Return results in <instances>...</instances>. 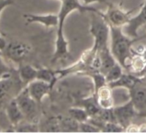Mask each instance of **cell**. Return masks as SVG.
<instances>
[{
  "instance_id": "obj_1",
  "label": "cell",
  "mask_w": 146,
  "mask_h": 133,
  "mask_svg": "<svg viewBox=\"0 0 146 133\" xmlns=\"http://www.w3.org/2000/svg\"><path fill=\"white\" fill-rule=\"evenodd\" d=\"M134 38L128 36L123 28L110 26V50L115 60L127 69L128 62L132 55Z\"/></svg>"
},
{
  "instance_id": "obj_2",
  "label": "cell",
  "mask_w": 146,
  "mask_h": 133,
  "mask_svg": "<svg viewBox=\"0 0 146 133\" xmlns=\"http://www.w3.org/2000/svg\"><path fill=\"white\" fill-rule=\"evenodd\" d=\"M90 34L94 38V45L92 48L100 51L109 48L108 42L110 39V25L103 17L102 12H91Z\"/></svg>"
},
{
  "instance_id": "obj_3",
  "label": "cell",
  "mask_w": 146,
  "mask_h": 133,
  "mask_svg": "<svg viewBox=\"0 0 146 133\" xmlns=\"http://www.w3.org/2000/svg\"><path fill=\"white\" fill-rule=\"evenodd\" d=\"M18 105L23 112L26 120L37 123L39 118V103L35 101L29 94L27 87L21 90L15 97Z\"/></svg>"
},
{
  "instance_id": "obj_4",
  "label": "cell",
  "mask_w": 146,
  "mask_h": 133,
  "mask_svg": "<svg viewBox=\"0 0 146 133\" xmlns=\"http://www.w3.org/2000/svg\"><path fill=\"white\" fill-rule=\"evenodd\" d=\"M73 11H79L80 13H84V12L99 13V12H101L99 10H97L94 7L83 5L80 2V0H63L61 2V6H60L59 11L58 13V19H59L58 26L64 27L66 18Z\"/></svg>"
},
{
  "instance_id": "obj_5",
  "label": "cell",
  "mask_w": 146,
  "mask_h": 133,
  "mask_svg": "<svg viewBox=\"0 0 146 133\" xmlns=\"http://www.w3.org/2000/svg\"><path fill=\"white\" fill-rule=\"evenodd\" d=\"M32 51V47L24 42H11L7 44L3 54L12 62L20 65L29 56Z\"/></svg>"
},
{
  "instance_id": "obj_6",
  "label": "cell",
  "mask_w": 146,
  "mask_h": 133,
  "mask_svg": "<svg viewBox=\"0 0 146 133\" xmlns=\"http://www.w3.org/2000/svg\"><path fill=\"white\" fill-rule=\"evenodd\" d=\"M132 11H125L124 9L110 4L108 5V10L103 14V17L109 24L110 26L124 28L129 23L131 16Z\"/></svg>"
},
{
  "instance_id": "obj_7",
  "label": "cell",
  "mask_w": 146,
  "mask_h": 133,
  "mask_svg": "<svg viewBox=\"0 0 146 133\" xmlns=\"http://www.w3.org/2000/svg\"><path fill=\"white\" fill-rule=\"evenodd\" d=\"M113 112L117 123L125 128L131 123L132 118L137 112L132 101L130 99L123 105H118L113 107Z\"/></svg>"
},
{
  "instance_id": "obj_8",
  "label": "cell",
  "mask_w": 146,
  "mask_h": 133,
  "mask_svg": "<svg viewBox=\"0 0 146 133\" xmlns=\"http://www.w3.org/2000/svg\"><path fill=\"white\" fill-rule=\"evenodd\" d=\"M70 57L69 52V43L64 34L63 27H57L56 40H55V49L52 54V61L55 62L59 60H64Z\"/></svg>"
},
{
  "instance_id": "obj_9",
  "label": "cell",
  "mask_w": 146,
  "mask_h": 133,
  "mask_svg": "<svg viewBox=\"0 0 146 133\" xmlns=\"http://www.w3.org/2000/svg\"><path fill=\"white\" fill-rule=\"evenodd\" d=\"M146 25V2L141 7L140 11L134 17H131L126 26L124 27L125 33L131 37L137 38L138 36V30L140 28Z\"/></svg>"
},
{
  "instance_id": "obj_10",
  "label": "cell",
  "mask_w": 146,
  "mask_h": 133,
  "mask_svg": "<svg viewBox=\"0 0 146 133\" xmlns=\"http://www.w3.org/2000/svg\"><path fill=\"white\" fill-rule=\"evenodd\" d=\"M23 18L25 19L27 24H38L43 25L46 28L58 27V15L49 13V14H32L27 13L23 14Z\"/></svg>"
},
{
  "instance_id": "obj_11",
  "label": "cell",
  "mask_w": 146,
  "mask_h": 133,
  "mask_svg": "<svg viewBox=\"0 0 146 133\" xmlns=\"http://www.w3.org/2000/svg\"><path fill=\"white\" fill-rule=\"evenodd\" d=\"M26 87L29 90V94L39 104L42 102V100L44 99L46 96L49 95L50 92L52 89V87L49 83L38 80V79L33 81L32 82L28 84Z\"/></svg>"
},
{
  "instance_id": "obj_12",
  "label": "cell",
  "mask_w": 146,
  "mask_h": 133,
  "mask_svg": "<svg viewBox=\"0 0 146 133\" xmlns=\"http://www.w3.org/2000/svg\"><path fill=\"white\" fill-rule=\"evenodd\" d=\"M96 99L102 109H112L115 105L113 88L108 85H103L96 91Z\"/></svg>"
},
{
  "instance_id": "obj_13",
  "label": "cell",
  "mask_w": 146,
  "mask_h": 133,
  "mask_svg": "<svg viewBox=\"0 0 146 133\" xmlns=\"http://www.w3.org/2000/svg\"><path fill=\"white\" fill-rule=\"evenodd\" d=\"M131 100L132 101L137 112H146V86L140 82L129 91Z\"/></svg>"
},
{
  "instance_id": "obj_14",
  "label": "cell",
  "mask_w": 146,
  "mask_h": 133,
  "mask_svg": "<svg viewBox=\"0 0 146 133\" xmlns=\"http://www.w3.org/2000/svg\"><path fill=\"white\" fill-rule=\"evenodd\" d=\"M127 70L137 76L146 71V50L143 53H136L131 55L128 62Z\"/></svg>"
},
{
  "instance_id": "obj_15",
  "label": "cell",
  "mask_w": 146,
  "mask_h": 133,
  "mask_svg": "<svg viewBox=\"0 0 146 133\" xmlns=\"http://www.w3.org/2000/svg\"><path fill=\"white\" fill-rule=\"evenodd\" d=\"M140 78L133 74H123L117 81L109 83L108 85L113 88H122L126 91L131 90L137 84L140 82Z\"/></svg>"
},
{
  "instance_id": "obj_16",
  "label": "cell",
  "mask_w": 146,
  "mask_h": 133,
  "mask_svg": "<svg viewBox=\"0 0 146 133\" xmlns=\"http://www.w3.org/2000/svg\"><path fill=\"white\" fill-rule=\"evenodd\" d=\"M5 112L8 120L13 126L19 124L21 122H23L25 119L24 115L21 111L16 98H14L8 103L5 109Z\"/></svg>"
},
{
  "instance_id": "obj_17",
  "label": "cell",
  "mask_w": 146,
  "mask_h": 133,
  "mask_svg": "<svg viewBox=\"0 0 146 133\" xmlns=\"http://www.w3.org/2000/svg\"><path fill=\"white\" fill-rule=\"evenodd\" d=\"M17 73L21 82L23 83L26 87L28 84L37 79L38 69L35 68L32 65L22 63L18 65Z\"/></svg>"
},
{
  "instance_id": "obj_18",
  "label": "cell",
  "mask_w": 146,
  "mask_h": 133,
  "mask_svg": "<svg viewBox=\"0 0 146 133\" xmlns=\"http://www.w3.org/2000/svg\"><path fill=\"white\" fill-rule=\"evenodd\" d=\"M61 130L64 132H75L79 131V124L77 120L69 116H60L58 117Z\"/></svg>"
},
{
  "instance_id": "obj_19",
  "label": "cell",
  "mask_w": 146,
  "mask_h": 133,
  "mask_svg": "<svg viewBox=\"0 0 146 133\" xmlns=\"http://www.w3.org/2000/svg\"><path fill=\"white\" fill-rule=\"evenodd\" d=\"M37 79L49 83L52 87H54V85L56 84V82L58 80L56 70H52V69H46V68L38 69Z\"/></svg>"
},
{
  "instance_id": "obj_20",
  "label": "cell",
  "mask_w": 146,
  "mask_h": 133,
  "mask_svg": "<svg viewBox=\"0 0 146 133\" xmlns=\"http://www.w3.org/2000/svg\"><path fill=\"white\" fill-rule=\"evenodd\" d=\"M69 115L77 120L78 123H83L90 120V114L84 107H70L68 110Z\"/></svg>"
},
{
  "instance_id": "obj_21",
  "label": "cell",
  "mask_w": 146,
  "mask_h": 133,
  "mask_svg": "<svg viewBox=\"0 0 146 133\" xmlns=\"http://www.w3.org/2000/svg\"><path fill=\"white\" fill-rule=\"evenodd\" d=\"M123 69L124 68L119 62L115 63L112 68L104 75L107 83L109 84V83H112V82L117 81L124 74Z\"/></svg>"
},
{
  "instance_id": "obj_22",
  "label": "cell",
  "mask_w": 146,
  "mask_h": 133,
  "mask_svg": "<svg viewBox=\"0 0 146 133\" xmlns=\"http://www.w3.org/2000/svg\"><path fill=\"white\" fill-rule=\"evenodd\" d=\"M14 131H19V132H37L40 130L39 126L37 125V123H33L26 120L21 122L19 124L14 126Z\"/></svg>"
},
{
  "instance_id": "obj_23",
  "label": "cell",
  "mask_w": 146,
  "mask_h": 133,
  "mask_svg": "<svg viewBox=\"0 0 146 133\" xmlns=\"http://www.w3.org/2000/svg\"><path fill=\"white\" fill-rule=\"evenodd\" d=\"M11 68L5 62L2 52H0V81L11 78Z\"/></svg>"
},
{
  "instance_id": "obj_24",
  "label": "cell",
  "mask_w": 146,
  "mask_h": 133,
  "mask_svg": "<svg viewBox=\"0 0 146 133\" xmlns=\"http://www.w3.org/2000/svg\"><path fill=\"white\" fill-rule=\"evenodd\" d=\"M12 86L13 81L11 78L0 81V101H3V99L9 94L11 89L12 88Z\"/></svg>"
},
{
  "instance_id": "obj_25",
  "label": "cell",
  "mask_w": 146,
  "mask_h": 133,
  "mask_svg": "<svg viewBox=\"0 0 146 133\" xmlns=\"http://www.w3.org/2000/svg\"><path fill=\"white\" fill-rule=\"evenodd\" d=\"M102 131L104 132H122L125 128L117 122H106L102 125Z\"/></svg>"
},
{
  "instance_id": "obj_26",
  "label": "cell",
  "mask_w": 146,
  "mask_h": 133,
  "mask_svg": "<svg viewBox=\"0 0 146 133\" xmlns=\"http://www.w3.org/2000/svg\"><path fill=\"white\" fill-rule=\"evenodd\" d=\"M79 131L80 132H101V128L94 124L92 121H86L79 124Z\"/></svg>"
},
{
  "instance_id": "obj_27",
  "label": "cell",
  "mask_w": 146,
  "mask_h": 133,
  "mask_svg": "<svg viewBox=\"0 0 146 133\" xmlns=\"http://www.w3.org/2000/svg\"><path fill=\"white\" fill-rule=\"evenodd\" d=\"M46 131L49 132H61V127L59 124L58 118H51L46 123Z\"/></svg>"
},
{
  "instance_id": "obj_28",
  "label": "cell",
  "mask_w": 146,
  "mask_h": 133,
  "mask_svg": "<svg viewBox=\"0 0 146 133\" xmlns=\"http://www.w3.org/2000/svg\"><path fill=\"white\" fill-rule=\"evenodd\" d=\"M15 4V0H0V15L2 11L8 6L13 5Z\"/></svg>"
},
{
  "instance_id": "obj_29",
  "label": "cell",
  "mask_w": 146,
  "mask_h": 133,
  "mask_svg": "<svg viewBox=\"0 0 146 133\" xmlns=\"http://www.w3.org/2000/svg\"><path fill=\"white\" fill-rule=\"evenodd\" d=\"M80 2L84 5H90L94 3H102V4H106L108 5H110L107 0H80Z\"/></svg>"
},
{
  "instance_id": "obj_30",
  "label": "cell",
  "mask_w": 146,
  "mask_h": 133,
  "mask_svg": "<svg viewBox=\"0 0 146 133\" xmlns=\"http://www.w3.org/2000/svg\"><path fill=\"white\" fill-rule=\"evenodd\" d=\"M125 131H126V132H139V125L133 124L131 123L129 125H127L125 128Z\"/></svg>"
},
{
  "instance_id": "obj_31",
  "label": "cell",
  "mask_w": 146,
  "mask_h": 133,
  "mask_svg": "<svg viewBox=\"0 0 146 133\" xmlns=\"http://www.w3.org/2000/svg\"><path fill=\"white\" fill-rule=\"evenodd\" d=\"M139 132H146V124H142L139 125Z\"/></svg>"
},
{
  "instance_id": "obj_32",
  "label": "cell",
  "mask_w": 146,
  "mask_h": 133,
  "mask_svg": "<svg viewBox=\"0 0 146 133\" xmlns=\"http://www.w3.org/2000/svg\"><path fill=\"white\" fill-rule=\"evenodd\" d=\"M1 105H2V101H0V107H1Z\"/></svg>"
},
{
  "instance_id": "obj_33",
  "label": "cell",
  "mask_w": 146,
  "mask_h": 133,
  "mask_svg": "<svg viewBox=\"0 0 146 133\" xmlns=\"http://www.w3.org/2000/svg\"><path fill=\"white\" fill-rule=\"evenodd\" d=\"M58 1H61V2H62V1H63V0H58Z\"/></svg>"
},
{
  "instance_id": "obj_34",
  "label": "cell",
  "mask_w": 146,
  "mask_h": 133,
  "mask_svg": "<svg viewBox=\"0 0 146 133\" xmlns=\"http://www.w3.org/2000/svg\"><path fill=\"white\" fill-rule=\"evenodd\" d=\"M145 30H146V25H145Z\"/></svg>"
},
{
  "instance_id": "obj_35",
  "label": "cell",
  "mask_w": 146,
  "mask_h": 133,
  "mask_svg": "<svg viewBox=\"0 0 146 133\" xmlns=\"http://www.w3.org/2000/svg\"><path fill=\"white\" fill-rule=\"evenodd\" d=\"M145 2H146V0H145Z\"/></svg>"
}]
</instances>
